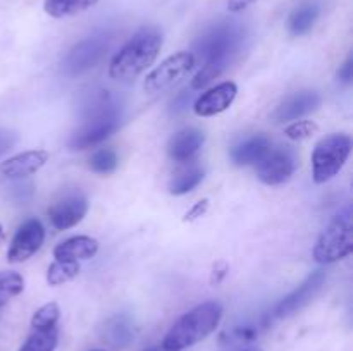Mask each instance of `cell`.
<instances>
[{"instance_id": "ba28073f", "label": "cell", "mask_w": 353, "mask_h": 351, "mask_svg": "<svg viewBox=\"0 0 353 351\" xmlns=\"http://www.w3.org/2000/svg\"><path fill=\"white\" fill-rule=\"evenodd\" d=\"M88 198L79 189L62 191L48 206V220L59 231L78 226L88 213Z\"/></svg>"}, {"instance_id": "836d02e7", "label": "cell", "mask_w": 353, "mask_h": 351, "mask_svg": "<svg viewBox=\"0 0 353 351\" xmlns=\"http://www.w3.org/2000/svg\"><path fill=\"white\" fill-rule=\"evenodd\" d=\"M353 79V58L348 57L347 62L340 67L338 71V81L345 83V85H350Z\"/></svg>"}, {"instance_id": "ac0fdd59", "label": "cell", "mask_w": 353, "mask_h": 351, "mask_svg": "<svg viewBox=\"0 0 353 351\" xmlns=\"http://www.w3.org/2000/svg\"><path fill=\"white\" fill-rule=\"evenodd\" d=\"M99 253V241L90 236H72L54 248L55 260L79 262L90 260Z\"/></svg>"}, {"instance_id": "7402d4cb", "label": "cell", "mask_w": 353, "mask_h": 351, "mask_svg": "<svg viewBox=\"0 0 353 351\" xmlns=\"http://www.w3.org/2000/svg\"><path fill=\"white\" fill-rule=\"evenodd\" d=\"M103 336L112 346H126L134 339V326L128 317H116L107 323Z\"/></svg>"}, {"instance_id": "f1b7e54d", "label": "cell", "mask_w": 353, "mask_h": 351, "mask_svg": "<svg viewBox=\"0 0 353 351\" xmlns=\"http://www.w3.org/2000/svg\"><path fill=\"white\" fill-rule=\"evenodd\" d=\"M261 332V326H255V323H243V326H236L226 332L228 344H247L250 341H254L255 337Z\"/></svg>"}, {"instance_id": "8d00e7d4", "label": "cell", "mask_w": 353, "mask_h": 351, "mask_svg": "<svg viewBox=\"0 0 353 351\" xmlns=\"http://www.w3.org/2000/svg\"><path fill=\"white\" fill-rule=\"evenodd\" d=\"M3 241H6V231H3V226L0 224V244H2Z\"/></svg>"}, {"instance_id": "9a60e30c", "label": "cell", "mask_w": 353, "mask_h": 351, "mask_svg": "<svg viewBox=\"0 0 353 351\" xmlns=\"http://www.w3.org/2000/svg\"><path fill=\"white\" fill-rule=\"evenodd\" d=\"M48 162V153L45 150H28L19 155L7 158L0 164V174L7 179H24L37 174Z\"/></svg>"}, {"instance_id": "5b68a950", "label": "cell", "mask_w": 353, "mask_h": 351, "mask_svg": "<svg viewBox=\"0 0 353 351\" xmlns=\"http://www.w3.org/2000/svg\"><path fill=\"white\" fill-rule=\"evenodd\" d=\"M353 251V215L347 209L338 213L330 226L321 233L314 244V260L321 265H331L347 258Z\"/></svg>"}, {"instance_id": "d6986e66", "label": "cell", "mask_w": 353, "mask_h": 351, "mask_svg": "<svg viewBox=\"0 0 353 351\" xmlns=\"http://www.w3.org/2000/svg\"><path fill=\"white\" fill-rule=\"evenodd\" d=\"M321 14V6L317 2H305L300 3L299 7L293 9V12L288 17V31L293 36H302L307 34L317 23Z\"/></svg>"}, {"instance_id": "ab89813d", "label": "cell", "mask_w": 353, "mask_h": 351, "mask_svg": "<svg viewBox=\"0 0 353 351\" xmlns=\"http://www.w3.org/2000/svg\"><path fill=\"white\" fill-rule=\"evenodd\" d=\"M95 351H102V350H95Z\"/></svg>"}, {"instance_id": "4dcf8cb0", "label": "cell", "mask_w": 353, "mask_h": 351, "mask_svg": "<svg viewBox=\"0 0 353 351\" xmlns=\"http://www.w3.org/2000/svg\"><path fill=\"white\" fill-rule=\"evenodd\" d=\"M207 210H209V198L200 200V202H196L195 205H193L192 209L185 213L183 220H185V222H193V220H196V219H200V217L205 215Z\"/></svg>"}, {"instance_id": "2e32d148", "label": "cell", "mask_w": 353, "mask_h": 351, "mask_svg": "<svg viewBox=\"0 0 353 351\" xmlns=\"http://www.w3.org/2000/svg\"><path fill=\"white\" fill-rule=\"evenodd\" d=\"M272 141L265 134H254L234 145L230 151L231 162L238 167L257 165L271 151Z\"/></svg>"}, {"instance_id": "cb8c5ba5", "label": "cell", "mask_w": 353, "mask_h": 351, "mask_svg": "<svg viewBox=\"0 0 353 351\" xmlns=\"http://www.w3.org/2000/svg\"><path fill=\"white\" fill-rule=\"evenodd\" d=\"M79 270H81V268H79L78 262L55 260L47 270L48 286L65 284V282H69V281H72L74 277H78Z\"/></svg>"}, {"instance_id": "f546056e", "label": "cell", "mask_w": 353, "mask_h": 351, "mask_svg": "<svg viewBox=\"0 0 353 351\" xmlns=\"http://www.w3.org/2000/svg\"><path fill=\"white\" fill-rule=\"evenodd\" d=\"M319 126L314 120H293L288 127L285 129L286 138L293 141H302L307 138L314 136L317 133Z\"/></svg>"}, {"instance_id": "e575fe53", "label": "cell", "mask_w": 353, "mask_h": 351, "mask_svg": "<svg viewBox=\"0 0 353 351\" xmlns=\"http://www.w3.org/2000/svg\"><path fill=\"white\" fill-rule=\"evenodd\" d=\"M190 100H192V95H190L188 92L179 93V95L176 96V98L172 100V103H171L172 110H174V112H181V110H185L186 107H188Z\"/></svg>"}, {"instance_id": "e0dca14e", "label": "cell", "mask_w": 353, "mask_h": 351, "mask_svg": "<svg viewBox=\"0 0 353 351\" xmlns=\"http://www.w3.org/2000/svg\"><path fill=\"white\" fill-rule=\"evenodd\" d=\"M205 143V134L199 127H183L171 136L168 143V153L172 160L186 162Z\"/></svg>"}, {"instance_id": "8fae6325", "label": "cell", "mask_w": 353, "mask_h": 351, "mask_svg": "<svg viewBox=\"0 0 353 351\" xmlns=\"http://www.w3.org/2000/svg\"><path fill=\"white\" fill-rule=\"evenodd\" d=\"M324 282H326V270L319 268V270L312 272L299 288L293 289L288 296H285V298L272 308L269 319H286V317L293 315L295 312L302 310L303 306L309 305V303L316 298L317 292L323 289Z\"/></svg>"}, {"instance_id": "603a6c76", "label": "cell", "mask_w": 353, "mask_h": 351, "mask_svg": "<svg viewBox=\"0 0 353 351\" xmlns=\"http://www.w3.org/2000/svg\"><path fill=\"white\" fill-rule=\"evenodd\" d=\"M59 343L57 327L52 329H33V332L28 336L19 351H55Z\"/></svg>"}, {"instance_id": "d590c367", "label": "cell", "mask_w": 353, "mask_h": 351, "mask_svg": "<svg viewBox=\"0 0 353 351\" xmlns=\"http://www.w3.org/2000/svg\"><path fill=\"white\" fill-rule=\"evenodd\" d=\"M259 0H228V10L230 12H241V10L248 9L250 6H254Z\"/></svg>"}, {"instance_id": "74e56055", "label": "cell", "mask_w": 353, "mask_h": 351, "mask_svg": "<svg viewBox=\"0 0 353 351\" xmlns=\"http://www.w3.org/2000/svg\"><path fill=\"white\" fill-rule=\"evenodd\" d=\"M147 351H164V350H162V348H150V350Z\"/></svg>"}, {"instance_id": "d4e9b609", "label": "cell", "mask_w": 353, "mask_h": 351, "mask_svg": "<svg viewBox=\"0 0 353 351\" xmlns=\"http://www.w3.org/2000/svg\"><path fill=\"white\" fill-rule=\"evenodd\" d=\"M24 289L23 275L12 270L0 272V308L12 298L19 296Z\"/></svg>"}, {"instance_id": "83f0119b", "label": "cell", "mask_w": 353, "mask_h": 351, "mask_svg": "<svg viewBox=\"0 0 353 351\" xmlns=\"http://www.w3.org/2000/svg\"><path fill=\"white\" fill-rule=\"evenodd\" d=\"M226 69L228 65L219 64V62H207V64H203L202 69L193 76L192 83H190V88L192 89L205 88V86H209L214 79L219 78Z\"/></svg>"}, {"instance_id": "d6a6232c", "label": "cell", "mask_w": 353, "mask_h": 351, "mask_svg": "<svg viewBox=\"0 0 353 351\" xmlns=\"http://www.w3.org/2000/svg\"><path fill=\"white\" fill-rule=\"evenodd\" d=\"M16 141H17V134L14 133V131L0 127V157L6 155L7 151L16 145Z\"/></svg>"}, {"instance_id": "9c48e42d", "label": "cell", "mask_w": 353, "mask_h": 351, "mask_svg": "<svg viewBox=\"0 0 353 351\" xmlns=\"http://www.w3.org/2000/svg\"><path fill=\"white\" fill-rule=\"evenodd\" d=\"M110 47V38L107 34H97L79 41L64 58L62 69L68 76H79L103 61Z\"/></svg>"}, {"instance_id": "6da1fadb", "label": "cell", "mask_w": 353, "mask_h": 351, "mask_svg": "<svg viewBox=\"0 0 353 351\" xmlns=\"http://www.w3.org/2000/svg\"><path fill=\"white\" fill-rule=\"evenodd\" d=\"M123 120V107L109 92H99L85 107L83 123L69 140L71 150H86L112 136Z\"/></svg>"}, {"instance_id": "7a4b0ae2", "label": "cell", "mask_w": 353, "mask_h": 351, "mask_svg": "<svg viewBox=\"0 0 353 351\" xmlns=\"http://www.w3.org/2000/svg\"><path fill=\"white\" fill-rule=\"evenodd\" d=\"M223 305L219 301H203L179 317L162 341L164 351H185L209 337L223 319Z\"/></svg>"}, {"instance_id": "8992f818", "label": "cell", "mask_w": 353, "mask_h": 351, "mask_svg": "<svg viewBox=\"0 0 353 351\" xmlns=\"http://www.w3.org/2000/svg\"><path fill=\"white\" fill-rule=\"evenodd\" d=\"M352 153V138L345 133H333L316 145L312 153V178L316 184L331 181L343 169Z\"/></svg>"}, {"instance_id": "30bf717a", "label": "cell", "mask_w": 353, "mask_h": 351, "mask_svg": "<svg viewBox=\"0 0 353 351\" xmlns=\"http://www.w3.org/2000/svg\"><path fill=\"white\" fill-rule=\"evenodd\" d=\"M296 155L292 148H274L259 162L257 178L268 186H278L288 181L296 171Z\"/></svg>"}, {"instance_id": "f35d334b", "label": "cell", "mask_w": 353, "mask_h": 351, "mask_svg": "<svg viewBox=\"0 0 353 351\" xmlns=\"http://www.w3.org/2000/svg\"><path fill=\"white\" fill-rule=\"evenodd\" d=\"M243 351H262V350H259V348H248V350H243Z\"/></svg>"}, {"instance_id": "4fadbf2b", "label": "cell", "mask_w": 353, "mask_h": 351, "mask_svg": "<svg viewBox=\"0 0 353 351\" xmlns=\"http://www.w3.org/2000/svg\"><path fill=\"white\" fill-rule=\"evenodd\" d=\"M321 95L316 89H300L285 96L281 103L276 107L272 119L276 123H286V120H296L307 114L319 109Z\"/></svg>"}, {"instance_id": "52a82bcc", "label": "cell", "mask_w": 353, "mask_h": 351, "mask_svg": "<svg viewBox=\"0 0 353 351\" xmlns=\"http://www.w3.org/2000/svg\"><path fill=\"white\" fill-rule=\"evenodd\" d=\"M195 62L192 52H178V54L168 57L145 78V93L155 95V93H162L164 89L171 88L174 83H178L192 71Z\"/></svg>"}, {"instance_id": "5bb4252c", "label": "cell", "mask_w": 353, "mask_h": 351, "mask_svg": "<svg viewBox=\"0 0 353 351\" xmlns=\"http://www.w3.org/2000/svg\"><path fill=\"white\" fill-rule=\"evenodd\" d=\"M238 86L233 81H224L221 85L214 86L209 92L202 93L196 98L193 110L199 117H212L217 114L224 112L233 105L234 98H236Z\"/></svg>"}, {"instance_id": "ffe728a7", "label": "cell", "mask_w": 353, "mask_h": 351, "mask_svg": "<svg viewBox=\"0 0 353 351\" xmlns=\"http://www.w3.org/2000/svg\"><path fill=\"white\" fill-rule=\"evenodd\" d=\"M203 178H205V171L200 165H186L172 176L171 182H169V193L176 196L186 195V193L193 191L203 181Z\"/></svg>"}, {"instance_id": "277c9868", "label": "cell", "mask_w": 353, "mask_h": 351, "mask_svg": "<svg viewBox=\"0 0 353 351\" xmlns=\"http://www.w3.org/2000/svg\"><path fill=\"white\" fill-rule=\"evenodd\" d=\"M245 41V30L240 23L234 21H223L214 24L205 31L193 45V57L207 62H219V64L230 65L234 55L241 50Z\"/></svg>"}, {"instance_id": "3957f363", "label": "cell", "mask_w": 353, "mask_h": 351, "mask_svg": "<svg viewBox=\"0 0 353 351\" xmlns=\"http://www.w3.org/2000/svg\"><path fill=\"white\" fill-rule=\"evenodd\" d=\"M161 48V31L157 28H143L114 55L109 65V76L116 81H133L154 64Z\"/></svg>"}, {"instance_id": "44dd1931", "label": "cell", "mask_w": 353, "mask_h": 351, "mask_svg": "<svg viewBox=\"0 0 353 351\" xmlns=\"http://www.w3.org/2000/svg\"><path fill=\"white\" fill-rule=\"evenodd\" d=\"M97 2L99 0H45L43 9L50 17L62 19L92 9Z\"/></svg>"}, {"instance_id": "4316f807", "label": "cell", "mask_w": 353, "mask_h": 351, "mask_svg": "<svg viewBox=\"0 0 353 351\" xmlns=\"http://www.w3.org/2000/svg\"><path fill=\"white\" fill-rule=\"evenodd\" d=\"M59 319H61V308L57 303H45L31 317V327L33 329H52V327H57Z\"/></svg>"}, {"instance_id": "484cf974", "label": "cell", "mask_w": 353, "mask_h": 351, "mask_svg": "<svg viewBox=\"0 0 353 351\" xmlns=\"http://www.w3.org/2000/svg\"><path fill=\"white\" fill-rule=\"evenodd\" d=\"M117 165H119V158H117L116 151L110 150V148L97 150L88 160V167L100 176L112 174V172H116Z\"/></svg>"}, {"instance_id": "7c38bea8", "label": "cell", "mask_w": 353, "mask_h": 351, "mask_svg": "<svg viewBox=\"0 0 353 351\" xmlns=\"http://www.w3.org/2000/svg\"><path fill=\"white\" fill-rule=\"evenodd\" d=\"M45 241V229L38 219H28L17 227L12 241H10L7 260L10 264H21L33 257Z\"/></svg>"}, {"instance_id": "1f68e13d", "label": "cell", "mask_w": 353, "mask_h": 351, "mask_svg": "<svg viewBox=\"0 0 353 351\" xmlns=\"http://www.w3.org/2000/svg\"><path fill=\"white\" fill-rule=\"evenodd\" d=\"M228 272H230V265H228L226 262L224 260L216 262V264L212 265V272H210V284L219 286L221 282L226 279Z\"/></svg>"}]
</instances>
